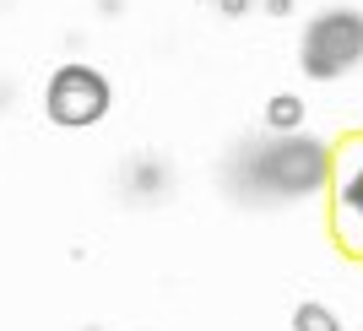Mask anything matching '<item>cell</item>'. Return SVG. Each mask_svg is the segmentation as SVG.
I'll return each mask as SVG.
<instances>
[{"instance_id": "6da1fadb", "label": "cell", "mask_w": 363, "mask_h": 331, "mask_svg": "<svg viewBox=\"0 0 363 331\" xmlns=\"http://www.w3.org/2000/svg\"><path fill=\"white\" fill-rule=\"evenodd\" d=\"M331 180V147L309 136H277V141H244L228 163L233 196L260 207V201H298Z\"/></svg>"}, {"instance_id": "7a4b0ae2", "label": "cell", "mask_w": 363, "mask_h": 331, "mask_svg": "<svg viewBox=\"0 0 363 331\" xmlns=\"http://www.w3.org/2000/svg\"><path fill=\"white\" fill-rule=\"evenodd\" d=\"M331 239L342 256L363 261V131L331 147Z\"/></svg>"}, {"instance_id": "3957f363", "label": "cell", "mask_w": 363, "mask_h": 331, "mask_svg": "<svg viewBox=\"0 0 363 331\" xmlns=\"http://www.w3.org/2000/svg\"><path fill=\"white\" fill-rule=\"evenodd\" d=\"M363 60V16L347 11V6H336V11L315 16L309 28H303V49H298V65L315 82H331L342 76L347 65Z\"/></svg>"}, {"instance_id": "277c9868", "label": "cell", "mask_w": 363, "mask_h": 331, "mask_svg": "<svg viewBox=\"0 0 363 331\" xmlns=\"http://www.w3.org/2000/svg\"><path fill=\"white\" fill-rule=\"evenodd\" d=\"M108 109V82L98 71H87V65H65V71H55V82H49V114H55V125H92L98 114Z\"/></svg>"}, {"instance_id": "5b68a950", "label": "cell", "mask_w": 363, "mask_h": 331, "mask_svg": "<svg viewBox=\"0 0 363 331\" xmlns=\"http://www.w3.org/2000/svg\"><path fill=\"white\" fill-rule=\"evenodd\" d=\"M293 331H342V326H336V315L325 304H298L293 310Z\"/></svg>"}, {"instance_id": "8992f818", "label": "cell", "mask_w": 363, "mask_h": 331, "mask_svg": "<svg viewBox=\"0 0 363 331\" xmlns=\"http://www.w3.org/2000/svg\"><path fill=\"white\" fill-rule=\"evenodd\" d=\"M266 120H272L277 131H293V125L303 120V104H298V98H272V109H266Z\"/></svg>"}, {"instance_id": "52a82bcc", "label": "cell", "mask_w": 363, "mask_h": 331, "mask_svg": "<svg viewBox=\"0 0 363 331\" xmlns=\"http://www.w3.org/2000/svg\"><path fill=\"white\" fill-rule=\"evenodd\" d=\"M288 6H293V0H266V11H272V16H288Z\"/></svg>"}]
</instances>
